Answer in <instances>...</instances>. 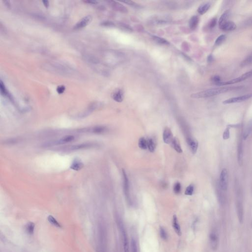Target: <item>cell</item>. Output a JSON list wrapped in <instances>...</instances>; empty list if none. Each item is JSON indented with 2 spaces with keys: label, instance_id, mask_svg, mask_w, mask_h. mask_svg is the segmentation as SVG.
Listing matches in <instances>:
<instances>
[{
  "label": "cell",
  "instance_id": "obj_1",
  "mask_svg": "<svg viewBox=\"0 0 252 252\" xmlns=\"http://www.w3.org/2000/svg\"><path fill=\"white\" fill-rule=\"evenodd\" d=\"M239 88L240 87L232 86V87H220L215 88L209 89L200 92L193 94L191 97L192 98H195V99L211 97L222 93H226L227 92L230 91L232 90L237 89Z\"/></svg>",
  "mask_w": 252,
  "mask_h": 252
},
{
  "label": "cell",
  "instance_id": "obj_2",
  "mask_svg": "<svg viewBox=\"0 0 252 252\" xmlns=\"http://www.w3.org/2000/svg\"><path fill=\"white\" fill-rule=\"evenodd\" d=\"M97 252H107V232L102 221H99L98 224Z\"/></svg>",
  "mask_w": 252,
  "mask_h": 252
},
{
  "label": "cell",
  "instance_id": "obj_3",
  "mask_svg": "<svg viewBox=\"0 0 252 252\" xmlns=\"http://www.w3.org/2000/svg\"><path fill=\"white\" fill-rule=\"evenodd\" d=\"M117 225L122 236V243L123 246L124 252H129V245L127 233L123 223L120 219H117Z\"/></svg>",
  "mask_w": 252,
  "mask_h": 252
},
{
  "label": "cell",
  "instance_id": "obj_4",
  "mask_svg": "<svg viewBox=\"0 0 252 252\" xmlns=\"http://www.w3.org/2000/svg\"><path fill=\"white\" fill-rule=\"evenodd\" d=\"M252 76V70L250 71L247 72L245 73L244 74H242L241 76L238 77L237 78H235L233 79L230 80L229 81H226V82H220L218 83V84H216L218 86H226L228 85H231V84H235L237 83L242 82V81H244L245 80H246L248 78H249Z\"/></svg>",
  "mask_w": 252,
  "mask_h": 252
},
{
  "label": "cell",
  "instance_id": "obj_5",
  "mask_svg": "<svg viewBox=\"0 0 252 252\" xmlns=\"http://www.w3.org/2000/svg\"><path fill=\"white\" fill-rule=\"evenodd\" d=\"M236 206L238 220L240 223H242L243 221L244 208L243 205L242 203V197L240 194H239V195H237Z\"/></svg>",
  "mask_w": 252,
  "mask_h": 252
},
{
  "label": "cell",
  "instance_id": "obj_6",
  "mask_svg": "<svg viewBox=\"0 0 252 252\" xmlns=\"http://www.w3.org/2000/svg\"><path fill=\"white\" fill-rule=\"evenodd\" d=\"M219 185L222 191H226L227 190L228 187V174L227 170L226 168H224L221 173Z\"/></svg>",
  "mask_w": 252,
  "mask_h": 252
},
{
  "label": "cell",
  "instance_id": "obj_7",
  "mask_svg": "<svg viewBox=\"0 0 252 252\" xmlns=\"http://www.w3.org/2000/svg\"><path fill=\"white\" fill-rule=\"evenodd\" d=\"M252 97V93L245 95L243 96H239L237 97L232 98L230 99H227V100L224 101L223 102L224 104H231V103H240L242 101H245L249 100Z\"/></svg>",
  "mask_w": 252,
  "mask_h": 252
},
{
  "label": "cell",
  "instance_id": "obj_8",
  "mask_svg": "<svg viewBox=\"0 0 252 252\" xmlns=\"http://www.w3.org/2000/svg\"><path fill=\"white\" fill-rule=\"evenodd\" d=\"M123 173V189L124 192L125 194V197L128 201H130V184H129V179L127 175L126 174L125 170H122Z\"/></svg>",
  "mask_w": 252,
  "mask_h": 252
},
{
  "label": "cell",
  "instance_id": "obj_9",
  "mask_svg": "<svg viewBox=\"0 0 252 252\" xmlns=\"http://www.w3.org/2000/svg\"><path fill=\"white\" fill-rule=\"evenodd\" d=\"M209 241L212 249L216 250L219 245V237L216 231L213 230L209 235Z\"/></svg>",
  "mask_w": 252,
  "mask_h": 252
},
{
  "label": "cell",
  "instance_id": "obj_10",
  "mask_svg": "<svg viewBox=\"0 0 252 252\" xmlns=\"http://www.w3.org/2000/svg\"><path fill=\"white\" fill-rule=\"evenodd\" d=\"M92 20V17L91 15L87 16L83 18L79 22H77L76 25L74 26V29L76 30L82 29L83 28L85 27L86 26L89 25L90 22Z\"/></svg>",
  "mask_w": 252,
  "mask_h": 252
},
{
  "label": "cell",
  "instance_id": "obj_11",
  "mask_svg": "<svg viewBox=\"0 0 252 252\" xmlns=\"http://www.w3.org/2000/svg\"><path fill=\"white\" fill-rule=\"evenodd\" d=\"M163 141L166 144H170L173 139V133L168 127H165L164 129L162 135Z\"/></svg>",
  "mask_w": 252,
  "mask_h": 252
},
{
  "label": "cell",
  "instance_id": "obj_12",
  "mask_svg": "<svg viewBox=\"0 0 252 252\" xmlns=\"http://www.w3.org/2000/svg\"><path fill=\"white\" fill-rule=\"evenodd\" d=\"M187 142L192 153L193 154H195L197 152L199 146V144L197 141L193 138L189 137L187 138Z\"/></svg>",
  "mask_w": 252,
  "mask_h": 252
},
{
  "label": "cell",
  "instance_id": "obj_13",
  "mask_svg": "<svg viewBox=\"0 0 252 252\" xmlns=\"http://www.w3.org/2000/svg\"><path fill=\"white\" fill-rule=\"evenodd\" d=\"M219 27L224 31L229 32L235 30V29H236V26L235 24L232 21H227L222 25L219 26Z\"/></svg>",
  "mask_w": 252,
  "mask_h": 252
},
{
  "label": "cell",
  "instance_id": "obj_14",
  "mask_svg": "<svg viewBox=\"0 0 252 252\" xmlns=\"http://www.w3.org/2000/svg\"><path fill=\"white\" fill-rule=\"evenodd\" d=\"M123 92L120 89H117L112 94V98L115 101L121 103L123 100Z\"/></svg>",
  "mask_w": 252,
  "mask_h": 252
},
{
  "label": "cell",
  "instance_id": "obj_15",
  "mask_svg": "<svg viewBox=\"0 0 252 252\" xmlns=\"http://www.w3.org/2000/svg\"><path fill=\"white\" fill-rule=\"evenodd\" d=\"M173 225L174 231L176 233L178 236H180L182 235V232H181V227L180 226L179 224L178 223V219L176 215H174L173 217Z\"/></svg>",
  "mask_w": 252,
  "mask_h": 252
},
{
  "label": "cell",
  "instance_id": "obj_16",
  "mask_svg": "<svg viewBox=\"0 0 252 252\" xmlns=\"http://www.w3.org/2000/svg\"><path fill=\"white\" fill-rule=\"evenodd\" d=\"M238 162L240 165H241L243 163V147L242 142H239L238 146Z\"/></svg>",
  "mask_w": 252,
  "mask_h": 252
},
{
  "label": "cell",
  "instance_id": "obj_17",
  "mask_svg": "<svg viewBox=\"0 0 252 252\" xmlns=\"http://www.w3.org/2000/svg\"><path fill=\"white\" fill-rule=\"evenodd\" d=\"M83 163L82 162L79 160L76 159L71 164V168L76 171H79L83 168Z\"/></svg>",
  "mask_w": 252,
  "mask_h": 252
},
{
  "label": "cell",
  "instance_id": "obj_18",
  "mask_svg": "<svg viewBox=\"0 0 252 252\" xmlns=\"http://www.w3.org/2000/svg\"><path fill=\"white\" fill-rule=\"evenodd\" d=\"M199 22V17L196 15L193 16L190 19L189 21V27L190 29L194 30L196 29V28L197 27L198 24Z\"/></svg>",
  "mask_w": 252,
  "mask_h": 252
},
{
  "label": "cell",
  "instance_id": "obj_19",
  "mask_svg": "<svg viewBox=\"0 0 252 252\" xmlns=\"http://www.w3.org/2000/svg\"><path fill=\"white\" fill-rule=\"evenodd\" d=\"M172 146L177 152H178L179 153H181L182 152V149L181 148V145L180 143V141L179 139L177 138H173V141L171 142Z\"/></svg>",
  "mask_w": 252,
  "mask_h": 252
},
{
  "label": "cell",
  "instance_id": "obj_20",
  "mask_svg": "<svg viewBox=\"0 0 252 252\" xmlns=\"http://www.w3.org/2000/svg\"><path fill=\"white\" fill-rule=\"evenodd\" d=\"M107 127L103 126H98L96 127L92 128L89 130V132L93 133H97V134H101L103 133L107 132Z\"/></svg>",
  "mask_w": 252,
  "mask_h": 252
},
{
  "label": "cell",
  "instance_id": "obj_21",
  "mask_svg": "<svg viewBox=\"0 0 252 252\" xmlns=\"http://www.w3.org/2000/svg\"><path fill=\"white\" fill-rule=\"evenodd\" d=\"M210 7H211V4L210 3H205L199 7V9H197V12L200 15H204L209 9Z\"/></svg>",
  "mask_w": 252,
  "mask_h": 252
},
{
  "label": "cell",
  "instance_id": "obj_22",
  "mask_svg": "<svg viewBox=\"0 0 252 252\" xmlns=\"http://www.w3.org/2000/svg\"><path fill=\"white\" fill-rule=\"evenodd\" d=\"M147 147L150 152H154L156 148V143L155 139L153 138H149L147 140Z\"/></svg>",
  "mask_w": 252,
  "mask_h": 252
},
{
  "label": "cell",
  "instance_id": "obj_23",
  "mask_svg": "<svg viewBox=\"0 0 252 252\" xmlns=\"http://www.w3.org/2000/svg\"><path fill=\"white\" fill-rule=\"evenodd\" d=\"M252 132V120H251L250 122L247 125L246 127L245 128V130L244 131L243 137L244 139H246L248 138V136H249L251 134Z\"/></svg>",
  "mask_w": 252,
  "mask_h": 252
},
{
  "label": "cell",
  "instance_id": "obj_24",
  "mask_svg": "<svg viewBox=\"0 0 252 252\" xmlns=\"http://www.w3.org/2000/svg\"><path fill=\"white\" fill-rule=\"evenodd\" d=\"M112 4L115 7V9H116V10H118L119 12H122L123 13H127V9H126V7L123 5L121 4L120 3L118 2H115V1H112Z\"/></svg>",
  "mask_w": 252,
  "mask_h": 252
},
{
  "label": "cell",
  "instance_id": "obj_25",
  "mask_svg": "<svg viewBox=\"0 0 252 252\" xmlns=\"http://www.w3.org/2000/svg\"><path fill=\"white\" fill-rule=\"evenodd\" d=\"M230 15L229 10H227L223 15H221L219 20V26L222 25L223 24L227 21V19L229 18V16Z\"/></svg>",
  "mask_w": 252,
  "mask_h": 252
},
{
  "label": "cell",
  "instance_id": "obj_26",
  "mask_svg": "<svg viewBox=\"0 0 252 252\" xmlns=\"http://www.w3.org/2000/svg\"><path fill=\"white\" fill-rule=\"evenodd\" d=\"M74 139H75V138H74V135H66V136H65L63 138H62L59 141V143L62 144L66 143L72 142L73 141H74Z\"/></svg>",
  "mask_w": 252,
  "mask_h": 252
},
{
  "label": "cell",
  "instance_id": "obj_27",
  "mask_svg": "<svg viewBox=\"0 0 252 252\" xmlns=\"http://www.w3.org/2000/svg\"><path fill=\"white\" fill-rule=\"evenodd\" d=\"M93 145L92 144L86 143V144H80L78 145H74L71 147V150H78L81 149H85V148H90V147H91Z\"/></svg>",
  "mask_w": 252,
  "mask_h": 252
},
{
  "label": "cell",
  "instance_id": "obj_28",
  "mask_svg": "<svg viewBox=\"0 0 252 252\" xmlns=\"http://www.w3.org/2000/svg\"><path fill=\"white\" fill-rule=\"evenodd\" d=\"M138 146L139 148L143 150H146L147 147V141L146 139L143 137L140 138L138 141Z\"/></svg>",
  "mask_w": 252,
  "mask_h": 252
},
{
  "label": "cell",
  "instance_id": "obj_29",
  "mask_svg": "<svg viewBox=\"0 0 252 252\" xmlns=\"http://www.w3.org/2000/svg\"><path fill=\"white\" fill-rule=\"evenodd\" d=\"M152 38H153V39L154 41H155V42H156L157 43H158V44H162V45H168V44H170L168 42L167 40H165V39H162V38H160V37L155 36H152Z\"/></svg>",
  "mask_w": 252,
  "mask_h": 252
},
{
  "label": "cell",
  "instance_id": "obj_30",
  "mask_svg": "<svg viewBox=\"0 0 252 252\" xmlns=\"http://www.w3.org/2000/svg\"><path fill=\"white\" fill-rule=\"evenodd\" d=\"M47 219H48V222H50L51 224L53 225L54 226L58 227V228H61L62 227L61 224L57 221L56 219H55L53 216L50 215V216H48Z\"/></svg>",
  "mask_w": 252,
  "mask_h": 252
},
{
  "label": "cell",
  "instance_id": "obj_31",
  "mask_svg": "<svg viewBox=\"0 0 252 252\" xmlns=\"http://www.w3.org/2000/svg\"><path fill=\"white\" fill-rule=\"evenodd\" d=\"M160 235L161 237L164 240H167L168 238V235L167 234V232L164 227H160Z\"/></svg>",
  "mask_w": 252,
  "mask_h": 252
},
{
  "label": "cell",
  "instance_id": "obj_32",
  "mask_svg": "<svg viewBox=\"0 0 252 252\" xmlns=\"http://www.w3.org/2000/svg\"><path fill=\"white\" fill-rule=\"evenodd\" d=\"M252 64V54L251 55H249L241 63V66H246L250 64Z\"/></svg>",
  "mask_w": 252,
  "mask_h": 252
},
{
  "label": "cell",
  "instance_id": "obj_33",
  "mask_svg": "<svg viewBox=\"0 0 252 252\" xmlns=\"http://www.w3.org/2000/svg\"><path fill=\"white\" fill-rule=\"evenodd\" d=\"M194 191V186L193 184H191L187 187L186 189L185 194L188 196H192L193 194Z\"/></svg>",
  "mask_w": 252,
  "mask_h": 252
},
{
  "label": "cell",
  "instance_id": "obj_34",
  "mask_svg": "<svg viewBox=\"0 0 252 252\" xmlns=\"http://www.w3.org/2000/svg\"><path fill=\"white\" fill-rule=\"evenodd\" d=\"M227 36L225 35H222L220 36L218 38L216 39L215 41V44L216 45H219L223 43L226 39Z\"/></svg>",
  "mask_w": 252,
  "mask_h": 252
},
{
  "label": "cell",
  "instance_id": "obj_35",
  "mask_svg": "<svg viewBox=\"0 0 252 252\" xmlns=\"http://www.w3.org/2000/svg\"><path fill=\"white\" fill-rule=\"evenodd\" d=\"M130 247H131V251L132 252H138V246L136 244V242L133 238H132L130 242Z\"/></svg>",
  "mask_w": 252,
  "mask_h": 252
},
{
  "label": "cell",
  "instance_id": "obj_36",
  "mask_svg": "<svg viewBox=\"0 0 252 252\" xmlns=\"http://www.w3.org/2000/svg\"><path fill=\"white\" fill-rule=\"evenodd\" d=\"M181 190V184L179 182L176 183V184H174V187H173V191L176 194H178L180 193Z\"/></svg>",
  "mask_w": 252,
  "mask_h": 252
},
{
  "label": "cell",
  "instance_id": "obj_37",
  "mask_svg": "<svg viewBox=\"0 0 252 252\" xmlns=\"http://www.w3.org/2000/svg\"><path fill=\"white\" fill-rule=\"evenodd\" d=\"M34 229H35V225L33 223H30L28 224L26 227L27 231L30 234L33 233Z\"/></svg>",
  "mask_w": 252,
  "mask_h": 252
},
{
  "label": "cell",
  "instance_id": "obj_38",
  "mask_svg": "<svg viewBox=\"0 0 252 252\" xmlns=\"http://www.w3.org/2000/svg\"><path fill=\"white\" fill-rule=\"evenodd\" d=\"M0 88H1V95H4V96H7V91L6 89L5 86L4 84H3L2 81H1L0 83Z\"/></svg>",
  "mask_w": 252,
  "mask_h": 252
},
{
  "label": "cell",
  "instance_id": "obj_39",
  "mask_svg": "<svg viewBox=\"0 0 252 252\" xmlns=\"http://www.w3.org/2000/svg\"><path fill=\"white\" fill-rule=\"evenodd\" d=\"M229 135H230V133H229V128H227L226 130L224 131V133H223V139L224 140H227L229 139Z\"/></svg>",
  "mask_w": 252,
  "mask_h": 252
},
{
  "label": "cell",
  "instance_id": "obj_40",
  "mask_svg": "<svg viewBox=\"0 0 252 252\" xmlns=\"http://www.w3.org/2000/svg\"><path fill=\"white\" fill-rule=\"evenodd\" d=\"M212 80L213 82L215 84H218V83L221 82L220 77L218 76H214L212 77Z\"/></svg>",
  "mask_w": 252,
  "mask_h": 252
},
{
  "label": "cell",
  "instance_id": "obj_41",
  "mask_svg": "<svg viewBox=\"0 0 252 252\" xmlns=\"http://www.w3.org/2000/svg\"><path fill=\"white\" fill-rule=\"evenodd\" d=\"M65 86H59L57 88V92L60 94H61L64 93L65 90Z\"/></svg>",
  "mask_w": 252,
  "mask_h": 252
},
{
  "label": "cell",
  "instance_id": "obj_42",
  "mask_svg": "<svg viewBox=\"0 0 252 252\" xmlns=\"http://www.w3.org/2000/svg\"><path fill=\"white\" fill-rule=\"evenodd\" d=\"M216 24H217V19H216V18H214L212 19L211 21L209 23V27L210 28H213L215 26H216Z\"/></svg>",
  "mask_w": 252,
  "mask_h": 252
},
{
  "label": "cell",
  "instance_id": "obj_43",
  "mask_svg": "<svg viewBox=\"0 0 252 252\" xmlns=\"http://www.w3.org/2000/svg\"><path fill=\"white\" fill-rule=\"evenodd\" d=\"M122 2L124 3H125L126 4H129V5H130V6H133V7H139L138 4H136L134 3V2L133 1H122Z\"/></svg>",
  "mask_w": 252,
  "mask_h": 252
},
{
  "label": "cell",
  "instance_id": "obj_44",
  "mask_svg": "<svg viewBox=\"0 0 252 252\" xmlns=\"http://www.w3.org/2000/svg\"><path fill=\"white\" fill-rule=\"evenodd\" d=\"M42 2L44 4V6H45V7L47 9H48V7H49V6H50L49 1H42Z\"/></svg>",
  "mask_w": 252,
  "mask_h": 252
},
{
  "label": "cell",
  "instance_id": "obj_45",
  "mask_svg": "<svg viewBox=\"0 0 252 252\" xmlns=\"http://www.w3.org/2000/svg\"><path fill=\"white\" fill-rule=\"evenodd\" d=\"M86 3H91V4H95L98 3V1H86Z\"/></svg>",
  "mask_w": 252,
  "mask_h": 252
},
{
  "label": "cell",
  "instance_id": "obj_46",
  "mask_svg": "<svg viewBox=\"0 0 252 252\" xmlns=\"http://www.w3.org/2000/svg\"><path fill=\"white\" fill-rule=\"evenodd\" d=\"M213 57L211 55H210L209 56H208V61L209 62H211V61H212L213 60Z\"/></svg>",
  "mask_w": 252,
  "mask_h": 252
}]
</instances>
